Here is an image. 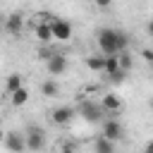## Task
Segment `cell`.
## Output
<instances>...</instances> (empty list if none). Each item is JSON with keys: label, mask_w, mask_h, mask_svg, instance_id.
I'll return each instance as SVG.
<instances>
[{"label": "cell", "mask_w": 153, "mask_h": 153, "mask_svg": "<svg viewBox=\"0 0 153 153\" xmlns=\"http://www.w3.org/2000/svg\"><path fill=\"white\" fill-rule=\"evenodd\" d=\"M96 38H98V48H100L103 55H117V53L127 50V45H129V36H127L124 31L110 29V26L98 29Z\"/></svg>", "instance_id": "6da1fadb"}, {"label": "cell", "mask_w": 153, "mask_h": 153, "mask_svg": "<svg viewBox=\"0 0 153 153\" xmlns=\"http://www.w3.org/2000/svg\"><path fill=\"white\" fill-rule=\"evenodd\" d=\"M76 112H79L86 122H91V124L100 122V117H103V108H100V103L96 105V100H81L79 108H76Z\"/></svg>", "instance_id": "7a4b0ae2"}, {"label": "cell", "mask_w": 153, "mask_h": 153, "mask_svg": "<svg viewBox=\"0 0 153 153\" xmlns=\"http://www.w3.org/2000/svg\"><path fill=\"white\" fill-rule=\"evenodd\" d=\"M26 148L29 151H43L45 148V129L43 127H29L26 129Z\"/></svg>", "instance_id": "3957f363"}, {"label": "cell", "mask_w": 153, "mask_h": 153, "mask_svg": "<svg viewBox=\"0 0 153 153\" xmlns=\"http://www.w3.org/2000/svg\"><path fill=\"white\" fill-rule=\"evenodd\" d=\"M50 29H53V38L55 41H69L72 31H74L67 19H50Z\"/></svg>", "instance_id": "277c9868"}, {"label": "cell", "mask_w": 153, "mask_h": 153, "mask_svg": "<svg viewBox=\"0 0 153 153\" xmlns=\"http://www.w3.org/2000/svg\"><path fill=\"white\" fill-rule=\"evenodd\" d=\"M74 115H76V110H74L72 105H60V108H55V110L50 112V120H53L57 127H65V124H69V122L74 120Z\"/></svg>", "instance_id": "5b68a950"}, {"label": "cell", "mask_w": 153, "mask_h": 153, "mask_svg": "<svg viewBox=\"0 0 153 153\" xmlns=\"http://www.w3.org/2000/svg\"><path fill=\"white\" fill-rule=\"evenodd\" d=\"M45 67H48V72H50L53 76H60V74L67 72V57H65L62 53H53V55L45 60Z\"/></svg>", "instance_id": "8992f818"}, {"label": "cell", "mask_w": 153, "mask_h": 153, "mask_svg": "<svg viewBox=\"0 0 153 153\" xmlns=\"http://www.w3.org/2000/svg\"><path fill=\"white\" fill-rule=\"evenodd\" d=\"M2 146L7 151H24L26 148V134H19V131H7L5 139H2Z\"/></svg>", "instance_id": "52a82bcc"}, {"label": "cell", "mask_w": 153, "mask_h": 153, "mask_svg": "<svg viewBox=\"0 0 153 153\" xmlns=\"http://www.w3.org/2000/svg\"><path fill=\"white\" fill-rule=\"evenodd\" d=\"M100 108H103V112H108V115H120V110H122V98L115 96V93H103Z\"/></svg>", "instance_id": "ba28073f"}, {"label": "cell", "mask_w": 153, "mask_h": 153, "mask_svg": "<svg viewBox=\"0 0 153 153\" xmlns=\"http://www.w3.org/2000/svg\"><path fill=\"white\" fill-rule=\"evenodd\" d=\"M103 134L108 136V139H112V141H117V139H122V134H124V129H122V124L115 120V115L112 117H108L105 122H103Z\"/></svg>", "instance_id": "9c48e42d"}, {"label": "cell", "mask_w": 153, "mask_h": 153, "mask_svg": "<svg viewBox=\"0 0 153 153\" xmlns=\"http://www.w3.org/2000/svg\"><path fill=\"white\" fill-rule=\"evenodd\" d=\"M22 29H24V17H22L19 12H12V14L5 19V31L12 33V36H19Z\"/></svg>", "instance_id": "30bf717a"}, {"label": "cell", "mask_w": 153, "mask_h": 153, "mask_svg": "<svg viewBox=\"0 0 153 153\" xmlns=\"http://www.w3.org/2000/svg\"><path fill=\"white\" fill-rule=\"evenodd\" d=\"M33 33H36L38 43H50V41H55V38H53L50 22H38V24H36V29H33Z\"/></svg>", "instance_id": "8fae6325"}, {"label": "cell", "mask_w": 153, "mask_h": 153, "mask_svg": "<svg viewBox=\"0 0 153 153\" xmlns=\"http://www.w3.org/2000/svg\"><path fill=\"white\" fill-rule=\"evenodd\" d=\"M41 93H43L45 98H57V96H60V84H57L55 79H45V81L41 84Z\"/></svg>", "instance_id": "7c38bea8"}, {"label": "cell", "mask_w": 153, "mask_h": 153, "mask_svg": "<svg viewBox=\"0 0 153 153\" xmlns=\"http://www.w3.org/2000/svg\"><path fill=\"white\" fill-rule=\"evenodd\" d=\"M10 100H12V105H14V108L26 105V100H29V88H26V86H19L17 91H12V93H10Z\"/></svg>", "instance_id": "4fadbf2b"}, {"label": "cell", "mask_w": 153, "mask_h": 153, "mask_svg": "<svg viewBox=\"0 0 153 153\" xmlns=\"http://www.w3.org/2000/svg\"><path fill=\"white\" fill-rule=\"evenodd\" d=\"M93 148H96V153H110V151H115V141L108 139L105 134H100V136L93 141Z\"/></svg>", "instance_id": "5bb4252c"}, {"label": "cell", "mask_w": 153, "mask_h": 153, "mask_svg": "<svg viewBox=\"0 0 153 153\" xmlns=\"http://www.w3.org/2000/svg\"><path fill=\"white\" fill-rule=\"evenodd\" d=\"M86 67L91 72H105V55H88L86 57Z\"/></svg>", "instance_id": "9a60e30c"}, {"label": "cell", "mask_w": 153, "mask_h": 153, "mask_svg": "<svg viewBox=\"0 0 153 153\" xmlns=\"http://www.w3.org/2000/svg\"><path fill=\"white\" fill-rule=\"evenodd\" d=\"M19 86H24V76H22L19 72H12V74L5 79V91L12 93V91H17Z\"/></svg>", "instance_id": "2e32d148"}, {"label": "cell", "mask_w": 153, "mask_h": 153, "mask_svg": "<svg viewBox=\"0 0 153 153\" xmlns=\"http://www.w3.org/2000/svg\"><path fill=\"white\" fill-rule=\"evenodd\" d=\"M122 67H120V57L117 55H105V74L110 76V74H115V72H120Z\"/></svg>", "instance_id": "e0dca14e"}, {"label": "cell", "mask_w": 153, "mask_h": 153, "mask_svg": "<svg viewBox=\"0 0 153 153\" xmlns=\"http://www.w3.org/2000/svg\"><path fill=\"white\" fill-rule=\"evenodd\" d=\"M117 57H120V67L124 69V72H129L131 67H134V57L127 53V50H122V53H117Z\"/></svg>", "instance_id": "ac0fdd59"}, {"label": "cell", "mask_w": 153, "mask_h": 153, "mask_svg": "<svg viewBox=\"0 0 153 153\" xmlns=\"http://www.w3.org/2000/svg\"><path fill=\"white\" fill-rule=\"evenodd\" d=\"M41 45H43V48L38 50V60H48V57H50V55H53L55 50L50 48V43H41Z\"/></svg>", "instance_id": "d6986e66"}, {"label": "cell", "mask_w": 153, "mask_h": 153, "mask_svg": "<svg viewBox=\"0 0 153 153\" xmlns=\"http://www.w3.org/2000/svg\"><path fill=\"white\" fill-rule=\"evenodd\" d=\"M96 2V7H100V10H108L110 5H112V0H93Z\"/></svg>", "instance_id": "ffe728a7"}, {"label": "cell", "mask_w": 153, "mask_h": 153, "mask_svg": "<svg viewBox=\"0 0 153 153\" xmlns=\"http://www.w3.org/2000/svg\"><path fill=\"white\" fill-rule=\"evenodd\" d=\"M146 33H148V36H151V38H153V19H151V22H148V24H146Z\"/></svg>", "instance_id": "44dd1931"}, {"label": "cell", "mask_w": 153, "mask_h": 153, "mask_svg": "<svg viewBox=\"0 0 153 153\" xmlns=\"http://www.w3.org/2000/svg\"><path fill=\"white\" fill-rule=\"evenodd\" d=\"M143 151H148V153H153V141H148V143L143 146Z\"/></svg>", "instance_id": "7402d4cb"}, {"label": "cell", "mask_w": 153, "mask_h": 153, "mask_svg": "<svg viewBox=\"0 0 153 153\" xmlns=\"http://www.w3.org/2000/svg\"><path fill=\"white\" fill-rule=\"evenodd\" d=\"M2 139H5V131H2V129H0V143H2Z\"/></svg>", "instance_id": "603a6c76"}, {"label": "cell", "mask_w": 153, "mask_h": 153, "mask_svg": "<svg viewBox=\"0 0 153 153\" xmlns=\"http://www.w3.org/2000/svg\"><path fill=\"white\" fill-rule=\"evenodd\" d=\"M148 108H151V110H153V98H151V100H148Z\"/></svg>", "instance_id": "cb8c5ba5"}, {"label": "cell", "mask_w": 153, "mask_h": 153, "mask_svg": "<svg viewBox=\"0 0 153 153\" xmlns=\"http://www.w3.org/2000/svg\"><path fill=\"white\" fill-rule=\"evenodd\" d=\"M0 129H2V115H0Z\"/></svg>", "instance_id": "d4e9b609"}, {"label": "cell", "mask_w": 153, "mask_h": 153, "mask_svg": "<svg viewBox=\"0 0 153 153\" xmlns=\"http://www.w3.org/2000/svg\"><path fill=\"white\" fill-rule=\"evenodd\" d=\"M148 65H151V67H153V57H151V60H148Z\"/></svg>", "instance_id": "484cf974"}]
</instances>
